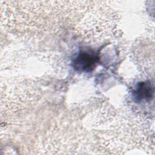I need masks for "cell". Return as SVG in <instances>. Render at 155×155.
<instances>
[{
    "mask_svg": "<svg viewBox=\"0 0 155 155\" xmlns=\"http://www.w3.org/2000/svg\"><path fill=\"white\" fill-rule=\"evenodd\" d=\"M137 93L136 96L140 97V100L142 99H146L147 97H150L153 93V89L151 90V86L150 84L145 85L142 84L137 88L136 92Z\"/></svg>",
    "mask_w": 155,
    "mask_h": 155,
    "instance_id": "7a4b0ae2",
    "label": "cell"
},
{
    "mask_svg": "<svg viewBox=\"0 0 155 155\" xmlns=\"http://www.w3.org/2000/svg\"><path fill=\"white\" fill-rule=\"evenodd\" d=\"M94 64L93 58L88 54H82L78 59V67L84 70L90 68Z\"/></svg>",
    "mask_w": 155,
    "mask_h": 155,
    "instance_id": "6da1fadb",
    "label": "cell"
}]
</instances>
